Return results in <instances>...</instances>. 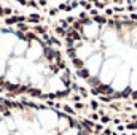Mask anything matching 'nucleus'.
Listing matches in <instances>:
<instances>
[{
	"mask_svg": "<svg viewBox=\"0 0 137 135\" xmlns=\"http://www.w3.org/2000/svg\"><path fill=\"white\" fill-rule=\"evenodd\" d=\"M37 51H42L40 42L24 24L0 26V91L42 95L37 78L46 76L51 70L42 68Z\"/></svg>",
	"mask_w": 137,
	"mask_h": 135,
	"instance_id": "obj_1",
	"label": "nucleus"
}]
</instances>
